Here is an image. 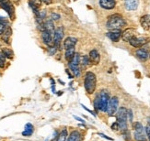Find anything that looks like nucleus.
<instances>
[{
	"label": "nucleus",
	"instance_id": "39",
	"mask_svg": "<svg viewBox=\"0 0 150 141\" xmlns=\"http://www.w3.org/2000/svg\"><path fill=\"white\" fill-rule=\"evenodd\" d=\"M6 29H7V26H4V25L0 24V36L3 35V33L5 32V30H6Z\"/></svg>",
	"mask_w": 150,
	"mask_h": 141
},
{
	"label": "nucleus",
	"instance_id": "34",
	"mask_svg": "<svg viewBox=\"0 0 150 141\" xmlns=\"http://www.w3.org/2000/svg\"><path fill=\"white\" fill-rule=\"evenodd\" d=\"M60 15L57 13H52L51 14V19L53 21H56V20H59L60 19Z\"/></svg>",
	"mask_w": 150,
	"mask_h": 141
},
{
	"label": "nucleus",
	"instance_id": "15",
	"mask_svg": "<svg viewBox=\"0 0 150 141\" xmlns=\"http://www.w3.org/2000/svg\"><path fill=\"white\" fill-rule=\"evenodd\" d=\"M82 140H83L82 134L78 130H74L70 133L67 141H82Z\"/></svg>",
	"mask_w": 150,
	"mask_h": 141
},
{
	"label": "nucleus",
	"instance_id": "26",
	"mask_svg": "<svg viewBox=\"0 0 150 141\" xmlns=\"http://www.w3.org/2000/svg\"><path fill=\"white\" fill-rule=\"evenodd\" d=\"M133 128L134 129V132H140V133H144V128L142 124L140 123V122H134V123L133 124Z\"/></svg>",
	"mask_w": 150,
	"mask_h": 141
},
{
	"label": "nucleus",
	"instance_id": "6",
	"mask_svg": "<svg viewBox=\"0 0 150 141\" xmlns=\"http://www.w3.org/2000/svg\"><path fill=\"white\" fill-rule=\"evenodd\" d=\"M100 111L106 112L108 104H109V101L111 99L109 93H108L106 90H102L100 93Z\"/></svg>",
	"mask_w": 150,
	"mask_h": 141
},
{
	"label": "nucleus",
	"instance_id": "2",
	"mask_svg": "<svg viewBox=\"0 0 150 141\" xmlns=\"http://www.w3.org/2000/svg\"><path fill=\"white\" fill-rule=\"evenodd\" d=\"M97 86V77L96 74L92 72H87L84 79V87L88 95H93Z\"/></svg>",
	"mask_w": 150,
	"mask_h": 141
},
{
	"label": "nucleus",
	"instance_id": "4",
	"mask_svg": "<svg viewBox=\"0 0 150 141\" xmlns=\"http://www.w3.org/2000/svg\"><path fill=\"white\" fill-rule=\"evenodd\" d=\"M118 105H119V99L117 96H112L110 101H109V104H108L107 106V110L106 113L109 115H113L115 113L118 111Z\"/></svg>",
	"mask_w": 150,
	"mask_h": 141
},
{
	"label": "nucleus",
	"instance_id": "41",
	"mask_svg": "<svg viewBox=\"0 0 150 141\" xmlns=\"http://www.w3.org/2000/svg\"><path fill=\"white\" fill-rule=\"evenodd\" d=\"M10 0H0V7L4 6L5 4H7V2H9Z\"/></svg>",
	"mask_w": 150,
	"mask_h": 141
},
{
	"label": "nucleus",
	"instance_id": "16",
	"mask_svg": "<svg viewBox=\"0 0 150 141\" xmlns=\"http://www.w3.org/2000/svg\"><path fill=\"white\" fill-rule=\"evenodd\" d=\"M140 23L145 30H149L150 29V16L145 15L140 18Z\"/></svg>",
	"mask_w": 150,
	"mask_h": 141
},
{
	"label": "nucleus",
	"instance_id": "9",
	"mask_svg": "<svg viewBox=\"0 0 150 141\" xmlns=\"http://www.w3.org/2000/svg\"><path fill=\"white\" fill-rule=\"evenodd\" d=\"M41 40H43V43L47 46H52L54 43V35L51 32L44 30L41 32Z\"/></svg>",
	"mask_w": 150,
	"mask_h": 141
},
{
	"label": "nucleus",
	"instance_id": "25",
	"mask_svg": "<svg viewBox=\"0 0 150 141\" xmlns=\"http://www.w3.org/2000/svg\"><path fill=\"white\" fill-rule=\"evenodd\" d=\"M93 105H94V108L96 112H99L100 111V95H97L95 99H94V102H93Z\"/></svg>",
	"mask_w": 150,
	"mask_h": 141
},
{
	"label": "nucleus",
	"instance_id": "33",
	"mask_svg": "<svg viewBox=\"0 0 150 141\" xmlns=\"http://www.w3.org/2000/svg\"><path fill=\"white\" fill-rule=\"evenodd\" d=\"M146 133L147 136L148 141H150V117L147 118V128H146Z\"/></svg>",
	"mask_w": 150,
	"mask_h": 141
},
{
	"label": "nucleus",
	"instance_id": "47",
	"mask_svg": "<svg viewBox=\"0 0 150 141\" xmlns=\"http://www.w3.org/2000/svg\"><path fill=\"white\" fill-rule=\"evenodd\" d=\"M149 57H150V55H149Z\"/></svg>",
	"mask_w": 150,
	"mask_h": 141
},
{
	"label": "nucleus",
	"instance_id": "37",
	"mask_svg": "<svg viewBox=\"0 0 150 141\" xmlns=\"http://www.w3.org/2000/svg\"><path fill=\"white\" fill-rule=\"evenodd\" d=\"M127 115H128V118H129V121L131 123H133V111L129 109L128 112H127Z\"/></svg>",
	"mask_w": 150,
	"mask_h": 141
},
{
	"label": "nucleus",
	"instance_id": "17",
	"mask_svg": "<svg viewBox=\"0 0 150 141\" xmlns=\"http://www.w3.org/2000/svg\"><path fill=\"white\" fill-rule=\"evenodd\" d=\"M68 67L69 69L72 70V73L74 74L75 77H80L81 75V70H80V68H79V65H75L71 62H68Z\"/></svg>",
	"mask_w": 150,
	"mask_h": 141
},
{
	"label": "nucleus",
	"instance_id": "14",
	"mask_svg": "<svg viewBox=\"0 0 150 141\" xmlns=\"http://www.w3.org/2000/svg\"><path fill=\"white\" fill-rule=\"evenodd\" d=\"M139 0H124V7L129 11L135 10L138 7Z\"/></svg>",
	"mask_w": 150,
	"mask_h": 141
},
{
	"label": "nucleus",
	"instance_id": "30",
	"mask_svg": "<svg viewBox=\"0 0 150 141\" xmlns=\"http://www.w3.org/2000/svg\"><path fill=\"white\" fill-rule=\"evenodd\" d=\"M90 62V58H88V56H86V55L81 56V58H80V64H82L83 67L88 66Z\"/></svg>",
	"mask_w": 150,
	"mask_h": 141
},
{
	"label": "nucleus",
	"instance_id": "44",
	"mask_svg": "<svg viewBox=\"0 0 150 141\" xmlns=\"http://www.w3.org/2000/svg\"><path fill=\"white\" fill-rule=\"evenodd\" d=\"M74 118H75V119H77V121H80V122H82V123H84V120L81 119L80 117H77V116H76V115H74Z\"/></svg>",
	"mask_w": 150,
	"mask_h": 141
},
{
	"label": "nucleus",
	"instance_id": "7",
	"mask_svg": "<svg viewBox=\"0 0 150 141\" xmlns=\"http://www.w3.org/2000/svg\"><path fill=\"white\" fill-rule=\"evenodd\" d=\"M131 46L134 47V48H141L145 44L147 43V40L142 37H134L132 40L129 41Z\"/></svg>",
	"mask_w": 150,
	"mask_h": 141
},
{
	"label": "nucleus",
	"instance_id": "27",
	"mask_svg": "<svg viewBox=\"0 0 150 141\" xmlns=\"http://www.w3.org/2000/svg\"><path fill=\"white\" fill-rule=\"evenodd\" d=\"M1 51L3 52V54L5 55V57H6V58H7V59H12L13 58L14 53H13V51L10 49H8V48H3Z\"/></svg>",
	"mask_w": 150,
	"mask_h": 141
},
{
	"label": "nucleus",
	"instance_id": "11",
	"mask_svg": "<svg viewBox=\"0 0 150 141\" xmlns=\"http://www.w3.org/2000/svg\"><path fill=\"white\" fill-rule=\"evenodd\" d=\"M88 58H90V63L94 64V65L99 64L100 62V53L98 52L97 50H92L90 52Z\"/></svg>",
	"mask_w": 150,
	"mask_h": 141
},
{
	"label": "nucleus",
	"instance_id": "3",
	"mask_svg": "<svg viewBox=\"0 0 150 141\" xmlns=\"http://www.w3.org/2000/svg\"><path fill=\"white\" fill-rule=\"evenodd\" d=\"M128 110L126 109L125 107H120L118 111H117L116 118H117V123L119 124L120 130H121V132H124L125 130H127V115Z\"/></svg>",
	"mask_w": 150,
	"mask_h": 141
},
{
	"label": "nucleus",
	"instance_id": "40",
	"mask_svg": "<svg viewBox=\"0 0 150 141\" xmlns=\"http://www.w3.org/2000/svg\"><path fill=\"white\" fill-rule=\"evenodd\" d=\"M98 135H99V136H100V137H102V138H106V139H108V140H113V139H112L111 138H109V137H107V136L106 135H104V134H102V133H99V134H98Z\"/></svg>",
	"mask_w": 150,
	"mask_h": 141
},
{
	"label": "nucleus",
	"instance_id": "8",
	"mask_svg": "<svg viewBox=\"0 0 150 141\" xmlns=\"http://www.w3.org/2000/svg\"><path fill=\"white\" fill-rule=\"evenodd\" d=\"M135 36H136V30L134 29H127L121 33V39L124 41L129 42Z\"/></svg>",
	"mask_w": 150,
	"mask_h": 141
},
{
	"label": "nucleus",
	"instance_id": "1",
	"mask_svg": "<svg viewBox=\"0 0 150 141\" xmlns=\"http://www.w3.org/2000/svg\"><path fill=\"white\" fill-rule=\"evenodd\" d=\"M126 25V22L124 18L119 14H114L111 15L108 18V21L106 23V28L110 30H121V28Z\"/></svg>",
	"mask_w": 150,
	"mask_h": 141
},
{
	"label": "nucleus",
	"instance_id": "13",
	"mask_svg": "<svg viewBox=\"0 0 150 141\" xmlns=\"http://www.w3.org/2000/svg\"><path fill=\"white\" fill-rule=\"evenodd\" d=\"M100 6L104 8V9H112L116 6V1L115 0H100L99 1Z\"/></svg>",
	"mask_w": 150,
	"mask_h": 141
},
{
	"label": "nucleus",
	"instance_id": "22",
	"mask_svg": "<svg viewBox=\"0 0 150 141\" xmlns=\"http://www.w3.org/2000/svg\"><path fill=\"white\" fill-rule=\"evenodd\" d=\"M135 54H136V56L139 58V59H141L143 60H147V57H148V52H147V50H145V49H139L136 50V52H135Z\"/></svg>",
	"mask_w": 150,
	"mask_h": 141
},
{
	"label": "nucleus",
	"instance_id": "10",
	"mask_svg": "<svg viewBox=\"0 0 150 141\" xmlns=\"http://www.w3.org/2000/svg\"><path fill=\"white\" fill-rule=\"evenodd\" d=\"M106 35L111 40H112L113 42H118L120 38L121 37V30H110L109 32H107Z\"/></svg>",
	"mask_w": 150,
	"mask_h": 141
},
{
	"label": "nucleus",
	"instance_id": "21",
	"mask_svg": "<svg viewBox=\"0 0 150 141\" xmlns=\"http://www.w3.org/2000/svg\"><path fill=\"white\" fill-rule=\"evenodd\" d=\"M11 34H12L11 28L10 27H7L6 30H5V32L2 35V40L6 42V43H7V44H9V38H10Z\"/></svg>",
	"mask_w": 150,
	"mask_h": 141
},
{
	"label": "nucleus",
	"instance_id": "23",
	"mask_svg": "<svg viewBox=\"0 0 150 141\" xmlns=\"http://www.w3.org/2000/svg\"><path fill=\"white\" fill-rule=\"evenodd\" d=\"M76 54V52H75V48H71V49H68L65 50V54H64V58L67 60H68V62H70L73 57L74 55Z\"/></svg>",
	"mask_w": 150,
	"mask_h": 141
},
{
	"label": "nucleus",
	"instance_id": "46",
	"mask_svg": "<svg viewBox=\"0 0 150 141\" xmlns=\"http://www.w3.org/2000/svg\"><path fill=\"white\" fill-rule=\"evenodd\" d=\"M149 44H150V41H149Z\"/></svg>",
	"mask_w": 150,
	"mask_h": 141
},
{
	"label": "nucleus",
	"instance_id": "36",
	"mask_svg": "<svg viewBox=\"0 0 150 141\" xmlns=\"http://www.w3.org/2000/svg\"><path fill=\"white\" fill-rule=\"evenodd\" d=\"M111 129L114 130V131H118L120 130V126H119V124L117 123V122H115V123H113L111 125Z\"/></svg>",
	"mask_w": 150,
	"mask_h": 141
},
{
	"label": "nucleus",
	"instance_id": "5",
	"mask_svg": "<svg viewBox=\"0 0 150 141\" xmlns=\"http://www.w3.org/2000/svg\"><path fill=\"white\" fill-rule=\"evenodd\" d=\"M64 28L63 27H58L57 29L55 30L54 34V45L55 47H57V49L61 48V41H62L64 38Z\"/></svg>",
	"mask_w": 150,
	"mask_h": 141
},
{
	"label": "nucleus",
	"instance_id": "43",
	"mask_svg": "<svg viewBox=\"0 0 150 141\" xmlns=\"http://www.w3.org/2000/svg\"><path fill=\"white\" fill-rule=\"evenodd\" d=\"M82 107H83V108H84V109H85V110H87L88 112H90V113H91V114H93V115H96L94 114V113H93V111L90 110V109H88V108H87V107H86L85 105H82Z\"/></svg>",
	"mask_w": 150,
	"mask_h": 141
},
{
	"label": "nucleus",
	"instance_id": "24",
	"mask_svg": "<svg viewBox=\"0 0 150 141\" xmlns=\"http://www.w3.org/2000/svg\"><path fill=\"white\" fill-rule=\"evenodd\" d=\"M67 129L64 128L61 132L59 133L56 141H67Z\"/></svg>",
	"mask_w": 150,
	"mask_h": 141
},
{
	"label": "nucleus",
	"instance_id": "42",
	"mask_svg": "<svg viewBox=\"0 0 150 141\" xmlns=\"http://www.w3.org/2000/svg\"><path fill=\"white\" fill-rule=\"evenodd\" d=\"M45 5H51L52 3H53V0H41Z\"/></svg>",
	"mask_w": 150,
	"mask_h": 141
},
{
	"label": "nucleus",
	"instance_id": "18",
	"mask_svg": "<svg viewBox=\"0 0 150 141\" xmlns=\"http://www.w3.org/2000/svg\"><path fill=\"white\" fill-rule=\"evenodd\" d=\"M1 7L7 13V15L10 17V18L13 17V16H14V7L12 6V4L10 3V1L7 2V4H5L4 6H2Z\"/></svg>",
	"mask_w": 150,
	"mask_h": 141
},
{
	"label": "nucleus",
	"instance_id": "35",
	"mask_svg": "<svg viewBox=\"0 0 150 141\" xmlns=\"http://www.w3.org/2000/svg\"><path fill=\"white\" fill-rule=\"evenodd\" d=\"M123 136H124V138L125 140H127L129 141L131 139V135H130V132H129V130H125L124 132H123Z\"/></svg>",
	"mask_w": 150,
	"mask_h": 141
},
{
	"label": "nucleus",
	"instance_id": "20",
	"mask_svg": "<svg viewBox=\"0 0 150 141\" xmlns=\"http://www.w3.org/2000/svg\"><path fill=\"white\" fill-rule=\"evenodd\" d=\"M44 29L45 30H47L49 32H51L52 34H54V22L52 19H47L45 22H44Z\"/></svg>",
	"mask_w": 150,
	"mask_h": 141
},
{
	"label": "nucleus",
	"instance_id": "32",
	"mask_svg": "<svg viewBox=\"0 0 150 141\" xmlns=\"http://www.w3.org/2000/svg\"><path fill=\"white\" fill-rule=\"evenodd\" d=\"M5 63H6V57L2 51H0V68H4Z\"/></svg>",
	"mask_w": 150,
	"mask_h": 141
},
{
	"label": "nucleus",
	"instance_id": "31",
	"mask_svg": "<svg viewBox=\"0 0 150 141\" xmlns=\"http://www.w3.org/2000/svg\"><path fill=\"white\" fill-rule=\"evenodd\" d=\"M56 51H57V47H55L54 45H52V46H49L48 47V53L50 55H54L56 53Z\"/></svg>",
	"mask_w": 150,
	"mask_h": 141
},
{
	"label": "nucleus",
	"instance_id": "28",
	"mask_svg": "<svg viewBox=\"0 0 150 141\" xmlns=\"http://www.w3.org/2000/svg\"><path fill=\"white\" fill-rule=\"evenodd\" d=\"M134 139L136 141H147V137L145 136V133L140 132H134Z\"/></svg>",
	"mask_w": 150,
	"mask_h": 141
},
{
	"label": "nucleus",
	"instance_id": "12",
	"mask_svg": "<svg viewBox=\"0 0 150 141\" xmlns=\"http://www.w3.org/2000/svg\"><path fill=\"white\" fill-rule=\"evenodd\" d=\"M77 40L76 38L74 37H68L67 39L64 40V49L67 50L68 49H71V48H75V46L77 45Z\"/></svg>",
	"mask_w": 150,
	"mask_h": 141
},
{
	"label": "nucleus",
	"instance_id": "29",
	"mask_svg": "<svg viewBox=\"0 0 150 141\" xmlns=\"http://www.w3.org/2000/svg\"><path fill=\"white\" fill-rule=\"evenodd\" d=\"M80 55H79L78 53H76L74 55V57H73V59L70 60V62H71V63H73V64H75V65H79L80 64Z\"/></svg>",
	"mask_w": 150,
	"mask_h": 141
},
{
	"label": "nucleus",
	"instance_id": "19",
	"mask_svg": "<svg viewBox=\"0 0 150 141\" xmlns=\"http://www.w3.org/2000/svg\"><path fill=\"white\" fill-rule=\"evenodd\" d=\"M33 131H34V126L31 123H27L25 125V130L22 132V136H24V137H31L33 134Z\"/></svg>",
	"mask_w": 150,
	"mask_h": 141
},
{
	"label": "nucleus",
	"instance_id": "38",
	"mask_svg": "<svg viewBox=\"0 0 150 141\" xmlns=\"http://www.w3.org/2000/svg\"><path fill=\"white\" fill-rule=\"evenodd\" d=\"M0 24L7 27V25H8V21L6 19V18H2V17H0Z\"/></svg>",
	"mask_w": 150,
	"mask_h": 141
},
{
	"label": "nucleus",
	"instance_id": "45",
	"mask_svg": "<svg viewBox=\"0 0 150 141\" xmlns=\"http://www.w3.org/2000/svg\"><path fill=\"white\" fill-rule=\"evenodd\" d=\"M11 1H12L13 3H15V4H18V2H20V0H11Z\"/></svg>",
	"mask_w": 150,
	"mask_h": 141
}]
</instances>
